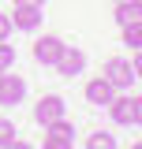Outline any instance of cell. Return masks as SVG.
Instances as JSON below:
<instances>
[{
	"label": "cell",
	"instance_id": "cell-1",
	"mask_svg": "<svg viewBox=\"0 0 142 149\" xmlns=\"http://www.w3.org/2000/svg\"><path fill=\"white\" fill-rule=\"evenodd\" d=\"M64 112H67L64 97H60V93H45V97L34 104V119L41 123V127H49V123H56V119H64Z\"/></svg>",
	"mask_w": 142,
	"mask_h": 149
},
{
	"label": "cell",
	"instance_id": "cell-2",
	"mask_svg": "<svg viewBox=\"0 0 142 149\" xmlns=\"http://www.w3.org/2000/svg\"><path fill=\"white\" fill-rule=\"evenodd\" d=\"M26 97V78L22 74H11V71H0V104L11 108Z\"/></svg>",
	"mask_w": 142,
	"mask_h": 149
},
{
	"label": "cell",
	"instance_id": "cell-3",
	"mask_svg": "<svg viewBox=\"0 0 142 149\" xmlns=\"http://www.w3.org/2000/svg\"><path fill=\"white\" fill-rule=\"evenodd\" d=\"M105 78L116 86V90H127V86L135 82V67H131V60H124V56L105 60Z\"/></svg>",
	"mask_w": 142,
	"mask_h": 149
},
{
	"label": "cell",
	"instance_id": "cell-4",
	"mask_svg": "<svg viewBox=\"0 0 142 149\" xmlns=\"http://www.w3.org/2000/svg\"><path fill=\"white\" fill-rule=\"evenodd\" d=\"M56 71L64 74V78L82 74V71H86V52L75 49V45H64V52H60V60H56Z\"/></svg>",
	"mask_w": 142,
	"mask_h": 149
},
{
	"label": "cell",
	"instance_id": "cell-5",
	"mask_svg": "<svg viewBox=\"0 0 142 149\" xmlns=\"http://www.w3.org/2000/svg\"><path fill=\"white\" fill-rule=\"evenodd\" d=\"M60 52H64V41L56 34H45L34 41V60L37 63H45V67H56V60H60Z\"/></svg>",
	"mask_w": 142,
	"mask_h": 149
},
{
	"label": "cell",
	"instance_id": "cell-6",
	"mask_svg": "<svg viewBox=\"0 0 142 149\" xmlns=\"http://www.w3.org/2000/svg\"><path fill=\"white\" fill-rule=\"evenodd\" d=\"M112 97H116V86L108 82L105 74H101V78H90V82H86V101L93 104V108H105Z\"/></svg>",
	"mask_w": 142,
	"mask_h": 149
},
{
	"label": "cell",
	"instance_id": "cell-7",
	"mask_svg": "<svg viewBox=\"0 0 142 149\" xmlns=\"http://www.w3.org/2000/svg\"><path fill=\"white\" fill-rule=\"evenodd\" d=\"M45 19V8H26V4H15V15H11V26L15 30H37Z\"/></svg>",
	"mask_w": 142,
	"mask_h": 149
},
{
	"label": "cell",
	"instance_id": "cell-8",
	"mask_svg": "<svg viewBox=\"0 0 142 149\" xmlns=\"http://www.w3.org/2000/svg\"><path fill=\"white\" fill-rule=\"evenodd\" d=\"M105 108H108V116H112V123H120V127H131V123H135V112H131V97H112Z\"/></svg>",
	"mask_w": 142,
	"mask_h": 149
},
{
	"label": "cell",
	"instance_id": "cell-9",
	"mask_svg": "<svg viewBox=\"0 0 142 149\" xmlns=\"http://www.w3.org/2000/svg\"><path fill=\"white\" fill-rule=\"evenodd\" d=\"M116 26H127V22H138L142 19V0H120L116 4Z\"/></svg>",
	"mask_w": 142,
	"mask_h": 149
},
{
	"label": "cell",
	"instance_id": "cell-10",
	"mask_svg": "<svg viewBox=\"0 0 142 149\" xmlns=\"http://www.w3.org/2000/svg\"><path fill=\"white\" fill-rule=\"evenodd\" d=\"M120 30H124V45L138 52V49H142V19H138V22H127V26H120Z\"/></svg>",
	"mask_w": 142,
	"mask_h": 149
},
{
	"label": "cell",
	"instance_id": "cell-11",
	"mask_svg": "<svg viewBox=\"0 0 142 149\" xmlns=\"http://www.w3.org/2000/svg\"><path fill=\"white\" fill-rule=\"evenodd\" d=\"M86 149H116V134L93 130V134H86Z\"/></svg>",
	"mask_w": 142,
	"mask_h": 149
},
{
	"label": "cell",
	"instance_id": "cell-12",
	"mask_svg": "<svg viewBox=\"0 0 142 149\" xmlns=\"http://www.w3.org/2000/svg\"><path fill=\"white\" fill-rule=\"evenodd\" d=\"M45 134H56V138H75V127H71L67 119H56V123H49V127H45Z\"/></svg>",
	"mask_w": 142,
	"mask_h": 149
},
{
	"label": "cell",
	"instance_id": "cell-13",
	"mask_svg": "<svg viewBox=\"0 0 142 149\" xmlns=\"http://www.w3.org/2000/svg\"><path fill=\"white\" fill-rule=\"evenodd\" d=\"M15 67V49L8 41H0V71H11Z\"/></svg>",
	"mask_w": 142,
	"mask_h": 149
},
{
	"label": "cell",
	"instance_id": "cell-14",
	"mask_svg": "<svg viewBox=\"0 0 142 149\" xmlns=\"http://www.w3.org/2000/svg\"><path fill=\"white\" fill-rule=\"evenodd\" d=\"M11 138H15V123L0 116V146H4V142H11Z\"/></svg>",
	"mask_w": 142,
	"mask_h": 149
},
{
	"label": "cell",
	"instance_id": "cell-15",
	"mask_svg": "<svg viewBox=\"0 0 142 149\" xmlns=\"http://www.w3.org/2000/svg\"><path fill=\"white\" fill-rule=\"evenodd\" d=\"M45 149H71V138H56V134H45Z\"/></svg>",
	"mask_w": 142,
	"mask_h": 149
},
{
	"label": "cell",
	"instance_id": "cell-16",
	"mask_svg": "<svg viewBox=\"0 0 142 149\" xmlns=\"http://www.w3.org/2000/svg\"><path fill=\"white\" fill-rule=\"evenodd\" d=\"M11 30H15V26H11V15H4V11H0V41H8Z\"/></svg>",
	"mask_w": 142,
	"mask_h": 149
},
{
	"label": "cell",
	"instance_id": "cell-17",
	"mask_svg": "<svg viewBox=\"0 0 142 149\" xmlns=\"http://www.w3.org/2000/svg\"><path fill=\"white\" fill-rule=\"evenodd\" d=\"M131 112H135V123L142 127V93H138V97H131Z\"/></svg>",
	"mask_w": 142,
	"mask_h": 149
},
{
	"label": "cell",
	"instance_id": "cell-18",
	"mask_svg": "<svg viewBox=\"0 0 142 149\" xmlns=\"http://www.w3.org/2000/svg\"><path fill=\"white\" fill-rule=\"evenodd\" d=\"M0 149H30V142H22V138H11V142H4Z\"/></svg>",
	"mask_w": 142,
	"mask_h": 149
},
{
	"label": "cell",
	"instance_id": "cell-19",
	"mask_svg": "<svg viewBox=\"0 0 142 149\" xmlns=\"http://www.w3.org/2000/svg\"><path fill=\"white\" fill-rule=\"evenodd\" d=\"M131 67H135V78H142V49L135 52V60H131Z\"/></svg>",
	"mask_w": 142,
	"mask_h": 149
},
{
	"label": "cell",
	"instance_id": "cell-20",
	"mask_svg": "<svg viewBox=\"0 0 142 149\" xmlns=\"http://www.w3.org/2000/svg\"><path fill=\"white\" fill-rule=\"evenodd\" d=\"M15 4H26V8H45V0H15Z\"/></svg>",
	"mask_w": 142,
	"mask_h": 149
},
{
	"label": "cell",
	"instance_id": "cell-21",
	"mask_svg": "<svg viewBox=\"0 0 142 149\" xmlns=\"http://www.w3.org/2000/svg\"><path fill=\"white\" fill-rule=\"evenodd\" d=\"M131 149H142V142H135V146H131Z\"/></svg>",
	"mask_w": 142,
	"mask_h": 149
},
{
	"label": "cell",
	"instance_id": "cell-22",
	"mask_svg": "<svg viewBox=\"0 0 142 149\" xmlns=\"http://www.w3.org/2000/svg\"><path fill=\"white\" fill-rule=\"evenodd\" d=\"M116 4H120V0H116Z\"/></svg>",
	"mask_w": 142,
	"mask_h": 149
}]
</instances>
